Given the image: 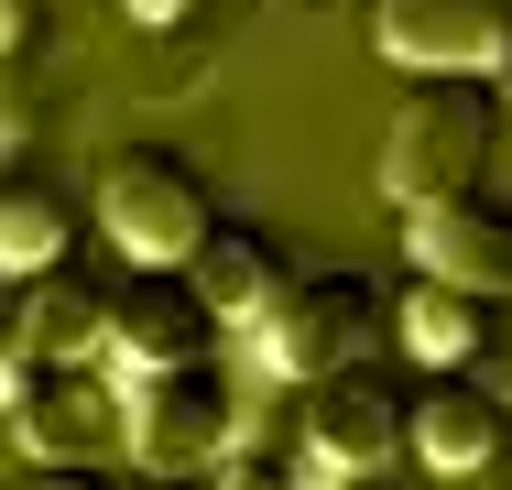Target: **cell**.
I'll use <instances>...</instances> for the list:
<instances>
[{"label": "cell", "mask_w": 512, "mask_h": 490, "mask_svg": "<svg viewBox=\"0 0 512 490\" xmlns=\"http://www.w3.org/2000/svg\"><path fill=\"white\" fill-rule=\"evenodd\" d=\"M33 22H44V0H0V66H22V44H33Z\"/></svg>", "instance_id": "17"}, {"label": "cell", "mask_w": 512, "mask_h": 490, "mask_svg": "<svg viewBox=\"0 0 512 490\" xmlns=\"http://www.w3.org/2000/svg\"><path fill=\"white\" fill-rule=\"evenodd\" d=\"M295 392H306V480L316 490H360V480H382L404 458L414 392L393 371H371V349L338 360V371H316V382H295Z\"/></svg>", "instance_id": "4"}, {"label": "cell", "mask_w": 512, "mask_h": 490, "mask_svg": "<svg viewBox=\"0 0 512 490\" xmlns=\"http://www.w3.org/2000/svg\"><path fill=\"white\" fill-rule=\"evenodd\" d=\"M207 490H306V480H295L284 458H251V447H229V458L207 469Z\"/></svg>", "instance_id": "15"}, {"label": "cell", "mask_w": 512, "mask_h": 490, "mask_svg": "<svg viewBox=\"0 0 512 490\" xmlns=\"http://www.w3.org/2000/svg\"><path fill=\"white\" fill-rule=\"evenodd\" d=\"M480 382L512 403V327H491V349H480Z\"/></svg>", "instance_id": "19"}, {"label": "cell", "mask_w": 512, "mask_h": 490, "mask_svg": "<svg viewBox=\"0 0 512 490\" xmlns=\"http://www.w3.org/2000/svg\"><path fill=\"white\" fill-rule=\"evenodd\" d=\"M404 240H414V273H425V284L512 305V207L502 196H480V186L425 196V207H404Z\"/></svg>", "instance_id": "7"}, {"label": "cell", "mask_w": 512, "mask_h": 490, "mask_svg": "<svg viewBox=\"0 0 512 490\" xmlns=\"http://www.w3.org/2000/svg\"><path fill=\"white\" fill-rule=\"evenodd\" d=\"M142 490H197V480H153V469H142Z\"/></svg>", "instance_id": "22"}, {"label": "cell", "mask_w": 512, "mask_h": 490, "mask_svg": "<svg viewBox=\"0 0 512 490\" xmlns=\"http://www.w3.org/2000/svg\"><path fill=\"white\" fill-rule=\"evenodd\" d=\"M491 77H502V98H512V44H502V66H491Z\"/></svg>", "instance_id": "23"}, {"label": "cell", "mask_w": 512, "mask_h": 490, "mask_svg": "<svg viewBox=\"0 0 512 490\" xmlns=\"http://www.w3.org/2000/svg\"><path fill=\"white\" fill-rule=\"evenodd\" d=\"M22 490H131V480H120L109 458H33V480H22Z\"/></svg>", "instance_id": "16"}, {"label": "cell", "mask_w": 512, "mask_h": 490, "mask_svg": "<svg viewBox=\"0 0 512 490\" xmlns=\"http://www.w3.org/2000/svg\"><path fill=\"white\" fill-rule=\"evenodd\" d=\"M99 229H109L120 262H142V273H186V251L218 229V207H207L197 164H186L175 142H120V153L99 164Z\"/></svg>", "instance_id": "2"}, {"label": "cell", "mask_w": 512, "mask_h": 490, "mask_svg": "<svg viewBox=\"0 0 512 490\" xmlns=\"http://www.w3.org/2000/svg\"><path fill=\"white\" fill-rule=\"evenodd\" d=\"M207 316L197 305V284L186 273H142L131 262V284H109V327H99V360L131 382V371H164V360H197L207 349Z\"/></svg>", "instance_id": "10"}, {"label": "cell", "mask_w": 512, "mask_h": 490, "mask_svg": "<svg viewBox=\"0 0 512 490\" xmlns=\"http://www.w3.org/2000/svg\"><path fill=\"white\" fill-rule=\"evenodd\" d=\"M404 458L425 469V480H491L512 458V403L480 371H436V382L414 392V414H404Z\"/></svg>", "instance_id": "6"}, {"label": "cell", "mask_w": 512, "mask_h": 490, "mask_svg": "<svg viewBox=\"0 0 512 490\" xmlns=\"http://www.w3.org/2000/svg\"><path fill=\"white\" fill-rule=\"evenodd\" d=\"M99 327H109V284L77 273V262H44L22 273V360H99Z\"/></svg>", "instance_id": "11"}, {"label": "cell", "mask_w": 512, "mask_h": 490, "mask_svg": "<svg viewBox=\"0 0 512 490\" xmlns=\"http://www.w3.org/2000/svg\"><path fill=\"white\" fill-rule=\"evenodd\" d=\"M393 338H404V360L425 371H480V349H491V305L458 284H414L404 316H393Z\"/></svg>", "instance_id": "13"}, {"label": "cell", "mask_w": 512, "mask_h": 490, "mask_svg": "<svg viewBox=\"0 0 512 490\" xmlns=\"http://www.w3.org/2000/svg\"><path fill=\"white\" fill-rule=\"evenodd\" d=\"M186 284H197V305L218 327H251V316L273 305V284H284V251H273L262 229H240V218H218L197 251H186Z\"/></svg>", "instance_id": "12"}, {"label": "cell", "mask_w": 512, "mask_h": 490, "mask_svg": "<svg viewBox=\"0 0 512 490\" xmlns=\"http://www.w3.org/2000/svg\"><path fill=\"white\" fill-rule=\"evenodd\" d=\"M22 371H33V360H22V338H0V414L22 403Z\"/></svg>", "instance_id": "20"}, {"label": "cell", "mask_w": 512, "mask_h": 490, "mask_svg": "<svg viewBox=\"0 0 512 490\" xmlns=\"http://www.w3.org/2000/svg\"><path fill=\"white\" fill-rule=\"evenodd\" d=\"M491 98H480V77H425V88L393 109V142H382V196L393 207H425V196H458L480 186V164H491Z\"/></svg>", "instance_id": "3"}, {"label": "cell", "mask_w": 512, "mask_h": 490, "mask_svg": "<svg viewBox=\"0 0 512 490\" xmlns=\"http://www.w3.org/2000/svg\"><path fill=\"white\" fill-rule=\"evenodd\" d=\"M251 338H262L273 382H316V371H338V360L371 349V284L360 273H284L273 305L251 316Z\"/></svg>", "instance_id": "5"}, {"label": "cell", "mask_w": 512, "mask_h": 490, "mask_svg": "<svg viewBox=\"0 0 512 490\" xmlns=\"http://www.w3.org/2000/svg\"><path fill=\"white\" fill-rule=\"evenodd\" d=\"M120 11H131V22H186L197 0H120Z\"/></svg>", "instance_id": "21"}, {"label": "cell", "mask_w": 512, "mask_h": 490, "mask_svg": "<svg viewBox=\"0 0 512 490\" xmlns=\"http://www.w3.org/2000/svg\"><path fill=\"white\" fill-rule=\"evenodd\" d=\"M360 490H393V480H360Z\"/></svg>", "instance_id": "24"}, {"label": "cell", "mask_w": 512, "mask_h": 490, "mask_svg": "<svg viewBox=\"0 0 512 490\" xmlns=\"http://www.w3.org/2000/svg\"><path fill=\"white\" fill-rule=\"evenodd\" d=\"M120 447L153 469V480H197L240 447V382L229 360L197 349V360H164V371H131L120 382Z\"/></svg>", "instance_id": "1"}, {"label": "cell", "mask_w": 512, "mask_h": 490, "mask_svg": "<svg viewBox=\"0 0 512 490\" xmlns=\"http://www.w3.org/2000/svg\"><path fill=\"white\" fill-rule=\"evenodd\" d=\"M22 458H109L120 447V371L99 360H33L22 403H11Z\"/></svg>", "instance_id": "9"}, {"label": "cell", "mask_w": 512, "mask_h": 490, "mask_svg": "<svg viewBox=\"0 0 512 490\" xmlns=\"http://www.w3.org/2000/svg\"><path fill=\"white\" fill-rule=\"evenodd\" d=\"M33 131V109H22V66H0V153Z\"/></svg>", "instance_id": "18"}, {"label": "cell", "mask_w": 512, "mask_h": 490, "mask_svg": "<svg viewBox=\"0 0 512 490\" xmlns=\"http://www.w3.org/2000/svg\"><path fill=\"white\" fill-rule=\"evenodd\" d=\"M77 251V196H55V186H0V273L22 284V273H44V262H66Z\"/></svg>", "instance_id": "14"}, {"label": "cell", "mask_w": 512, "mask_h": 490, "mask_svg": "<svg viewBox=\"0 0 512 490\" xmlns=\"http://www.w3.org/2000/svg\"><path fill=\"white\" fill-rule=\"evenodd\" d=\"M371 44L414 77H491L512 44V0H371Z\"/></svg>", "instance_id": "8"}]
</instances>
